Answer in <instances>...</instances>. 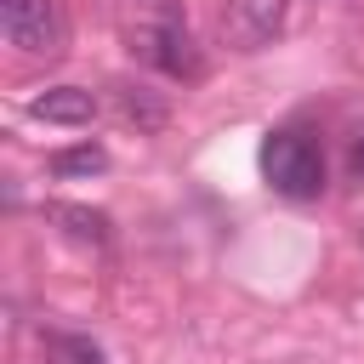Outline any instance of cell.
Returning a JSON list of instances; mask_svg holds the SVG:
<instances>
[{
  "label": "cell",
  "instance_id": "cell-1",
  "mask_svg": "<svg viewBox=\"0 0 364 364\" xmlns=\"http://www.w3.org/2000/svg\"><path fill=\"white\" fill-rule=\"evenodd\" d=\"M262 176L284 199H318L324 193V148H318V136L301 131V125L273 131L262 142Z\"/></svg>",
  "mask_w": 364,
  "mask_h": 364
},
{
  "label": "cell",
  "instance_id": "cell-2",
  "mask_svg": "<svg viewBox=\"0 0 364 364\" xmlns=\"http://www.w3.org/2000/svg\"><path fill=\"white\" fill-rule=\"evenodd\" d=\"M131 51H136L148 68L171 74V80H193V74L205 68V57H199V46H193V34H188V23H182L176 6H159L154 17H142V23L131 28Z\"/></svg>",
  "mask_w": 364,
  "mask_h": 364
},
{
  "label": "cell",
  "instance_id": "cell-3",
  "mask_svg": "<svg viewBox=\"0 0 364 364\" xmlns=\"http://www.w3.org/2000/svg\"><path fill=\"white\" fill-rule=\"evenodd\" d=\"M0 34L23 57H57L63 51V17L51 0H0Z\"/></svg>",
  "mask_w": 364,
  "mask_h": 364
},
{
  "label": "cell",
  "instance_id": "cell-4",
  "mask_svg": "<svg viewBox=\"0 0 364 364\" xmlns=\"http://www.w3.org/2000/svg\"><path fill=\"white\" fill-rule=\"evenodd\" d=\"M284 17H290V0H222L216 28L228 51H262L284 28Z\"/></svg>",
  "mask_w": 364,
  "mask_h": 364
},
{
  "label": "cell",
  "instance_id": "cell-5",
  "mask_svg": "<svg viewBox=\"0 0 364 364\" xmlns=\"http://www.w3.org/2000/svg\"><path fill=\"white\" fill-rule=\"evenodd\" d=\"M28 114L46 125H85L97 114V97L85 85H46L40 97H28Z\"/></svg>",
  "mask_w": 364,
  "mask_h": 364
},
{
  "label": "cell",
  "instance_id": "cell-6",
  "mask_svg": "<svg viewBox=\"0 0 364 364\" xmlns=\"http://www.w3.org/2000/svg\"><path fill=\"white\" fill-rule=\"evenodd\" d=\"M46 216L74 239V245H91V250H102L114 233H108V216L102 210H91V205H68V199H51L46 205Z\"/></svg>",
  "mask_w": 364,
  "mask_h": 364
},
{
  "label": "cell",
  "instance_id": "cell-7",
  "mask_svg": "<svg viewBox=\"0 0 364 364\" xmlns=\"http://www.w3.org/2000/svg\"><path fill=\"white\" fill-rule=\"evenodd\" d=\"M119 114H125L136 131H159V125L171 119V102H165L159 91H148V85H119Z\"/></svg>",
  "mask_w": 364,
  "mask_h": 364
},
{
  "label": "cell",
  "instance_id": "cell-8",
  "mask_svg": "<svg viewBox=\"0 0 364 364\" xmlns=\"http://www.w3.org/2000/svg\"><path fill=\"white\" fill-rule=\"evenodd\" d=\"M51 171H57V176H97V171H108V154H102L97 142H80V148L51 154Z\"/></svg>",
  "mask_w": 364,
  "mask_h": 364
},
{
  "label": "cell",
  "instance_id": "cell-9",
  "mask_svg": "<svg viewBox=\"0 0 364 364\" xmlns=\"http://www.w3.org/2000/svg\"><path fill=\"white\" fill-rule=\"evenodd\" d=\"M51 364H102L91 341H74V336H57V358Z\"/></svg>",
  "mask_w": 364,
  "mask_h": 364
},
{
  "label": "cell",
  "instance_id": "cell-10",
  "mask_svg": "<svg viewBox=\"0 0 364 364\" xmlns=\"http://www.w3.org/2000/svg\"><path fill=\"white\" fill-rule=\"evenodd\" d=\"M353 171H358V182H364V136H358V148H353Z\"/></svg>",
  "mask_w": 364,
  "mask_h": 364
}]
</instances>
